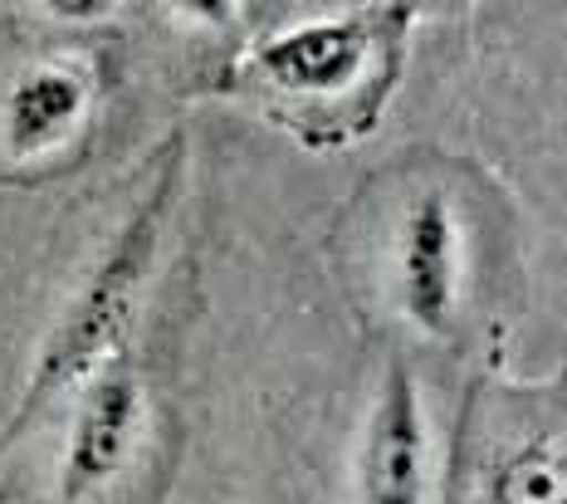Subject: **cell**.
I'll return each instance as SVG.
<instances>
[{"instance_id": "1", "label": "cell", "mask_w": 567, "mask_h": 504, "mask_svg": "<svg viewBox=\"0 0 567 504\" xmlns=\"http://www.w3.org/2000/svg\"><path fill=\"white\" fill-rule=\"evenodd\" d=\"M176 186H182V143H172L157 162V177H152L147 196L137 202V210L123 220V230L113 236V245L99 255L93 275L84 279V289L74 295L69 313L59 319L50 348L40 358L25 407H20L16 431H25L40 416L44 402H54L59 392H69L79 378H89L103 358L123 343V333L133 328V313L147 289V275L157 265V245L167 230V210L176 202Z\"/></svg>"}, {"instance_id": "2", "label": "cell", "mask_w": 567, "mask_h": 504, "mask_svg": "<svg viewBox=\"0 0 567 504\" xmlns=\"http://www.w3.org/2000/svg\"><path fill=\"white\" fill-rule=\"evenodd\" d=\"M445 504H567V378L470 392Z\"/></svg>"}, {"instance_id": "3", "label": "cell", "mask_w": 567, "mask_h": 504, "mask_svg": "<svg viewBox=\"0 0 567 504\" xmlns=\"http://www.w3.org/2000/svg\"><path fill=\"white\" fill-rule=\"evenodd\" d=\"M455 275H460V236L451 202L441 192H421L401 210L392 245V295L416 328L445 333L455 313Z\"/></svg>"}, {"instance_id": "4", "label": "cell", "mask_w": 567, "mask_h": 504, "mask_svg": "<svg viewBox=\"0 0 567 504\" xmlns=\"http://www.w3.org/2000/svg\"><path fill=\"white\" fill-rule=\"evenodd\" d=\"M137 378L127 368H109L93 378L84 392V407L74 416V436L64 451V490L69 504H89L123 475L127 455H133V436H137Z\"/></svg>"}, {"instance_id": "5", "label": "cell", "mask_w": 567, "mask_h": 504, "mask_svg": "<svg viewBox=\"0 0 567 504\" xmlns=\"http://www.w3.org/2000/svg\"><path fill=\"white\" fill-rule=\"evenodd\" d=\"M425 500V426L406 362H392L382 402L372 412L358 461V504H421Z\"/></svg>"}, {"instance_id": "6", "label": "cell", "mask_w": 567, "mask_h": 504, "mask_svg": "<svg viewBox=\"0 0 567 504\" xmlns=\"http://www.w3.org/2000/svg\"><path fill=\"white\" fill-rule=\"evenodd\" d=\"M89 103V79L69 64L30 69L6 99V143L16 152L54 147L79 123Z\"/></svg>"}, {"instance_id": "7", "label": "cell", "mask_w": 567, "mask_h": 504, "mask_svg": "<svg viewBox=\"0 0 567 504\" xmlns=\"http://www.w3.org/2000/svg\"><path fill=\"white\" fill-rule=\"evenodd\" d=\"M362 60V30L352 25H333V30H303L293 40L265 50V74L279 79L289 89H309V93H323V89H338L342 79L358 69Z\"/></svg>"}, {"instance_id": "8", "label": "cell", "mask_w": 567, "mask_h": 504, "mask_svg": "<svg viewBox=\"0 0 567 504\" xmlns=\"http://www.w3.org/2000/svg\"><path fill=\"white\" fill-rule=\"evenodd\" d=\"M44 6H50L54 16H64V20H89V16H99L109 0H44Z\"/></svg>"}, {"instance_id": "9", "label": "cell", "mask_w": 567, "mask_h": 504, "mask_svg": "<svg viewBox=\"0 0 567 504\" xmlns=\"http://www.w3.org/2000/svg\"><path fill=\"white\" fill-rule=\"evenodd\" d=\"M176 6L196 20H226L230 16V0H176Z\"/></svg>"}]
</instances>
